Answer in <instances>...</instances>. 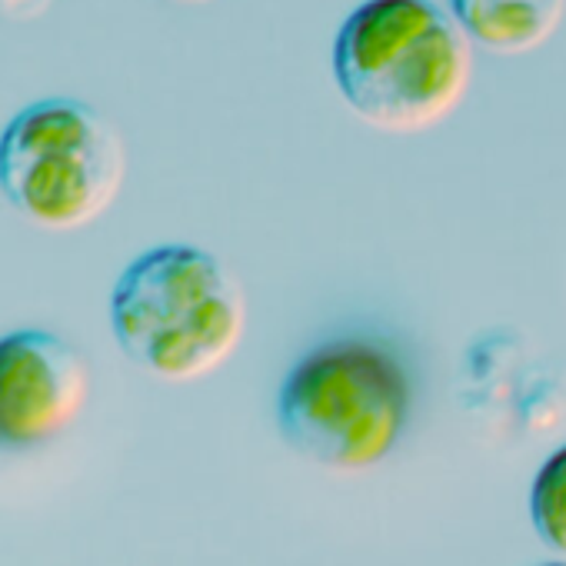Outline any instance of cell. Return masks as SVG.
<instances>
[{"label": "cell", "instance_id": "6da1fadb", "mask_svg": "<svg viewBox=\"0 0 566 566\" xmlns=\"http://www.w3.org/2000/svg\"><path fill=\"white\" fill-rule=\"evenodd\" d=\"M473 41L433 0H364L334 41V84L370 127L420 134L467 97Z\"/></svg>", "mask_w": 566, "mask_h": 566}, {"label": "cell", "instance_id": "7a4b0ae2", "mask_svg": "<svg viewBox=\"0 0 566 566\" xmlns=\"http://www.w3.org/2000/svg\"><path fill=\"white\" fill-rule=\"evenodd\" d=\"M111 331L144 374L190 384L217 374L243 344L247 297L220 256L167 243L134 256L117 276Z\"/></svg>", "mask_w": 566, "mask_h": 566}, {"label": "cell", "instance_id": "3957f363", "mask_svg": "<svg viewBox=\"0 0 566 566\" xmlns=\"http://www.w3.org/2000/svg\"><path fill=\"white\" fill-rule=\"evenodd\" d=\"M410 407L403 364L384 344L340 337L291 367L276 394V430L314 467L367 473L397 453Z\"/></svg>", "mask_w": 566, "mask_h": 566}, {"label": "cell", "instance_id": "277c9868", "mask_svg": "<svg viewBox=\"0 0 566 566\" xmlns=\"http://www.w3.org/2000/svg\"><path fill=\"white\" fill-rule=\"evenodd\" d=\"M124 180V137L84 101H34L0 134V193L41 230L91 227L114 207Z\"/></svg>", "mask_w": 566, "mask_h": 566}, {"label": "cell", "instance_id": "5b68a950", "mask_svg": "<svg viewBox=\"0 0 566 566\" xmlns=\"http://www.w3.org/2000/svg\"><path fill=\"white\" fill-rule=\"evenodd\" d=\"M87 360L48 331L0 337V450L28 453L57 443L84 413Z\"/></svg>", "mask_w": 566, "mask_h": 566}, {"label": "cell", "instance_id": "8992f818", "mask_svg": "<svg viewBox=\"0 0 566 566\" xmlns=\"http://www.w3.org/2000/svg\"><path fill=\"white\" fill-rule=\"evenodd\" d=\"M450 14L473 48L520 57L543 48L566 18V0H450Z\"/></svg>", "mask_w": 566, "mask_h": 566}, {"label": "cell", "instance_id": "52a82bcc", "mask_svg": "<svg viewBox=\"0 0 566 566\" xmlns=\"http://www.w3.org/2000/svg\"><path fill=\"white\" fill-rule=\"evenodd\" d=\"M530 520L549 553L566 559V447H559L530 486Z\"/></svg>", "mask_w": 566, "mask_h": 566}, {"label": "cell", "instance_id": "ba28073f", "mask_svg": "<svg viewBox=\"0 0 566 566\" xmlns=\"http://www.w3.org/2000/svg\"><path fill=\"white\" fill-rule=\"evenodd\" d=\"M51 8V0H0V14L11 21H34Z\"/></svg>", "mask_w": 566, "mask_h": 566}, {"label": "cell", "instance_id": "9c48e42d", "mask_svg": "<svg viewBox=\"0 0 566 566\" xmlns=\"http://www.w3.org/2000/svg\"><path fill=\"white\" fill-rule=\"evenodd\" d=\"M180 4H210V0H180Z\"/></svg>", "mask_w": 566, "mask_h": 566}]
</instances>
